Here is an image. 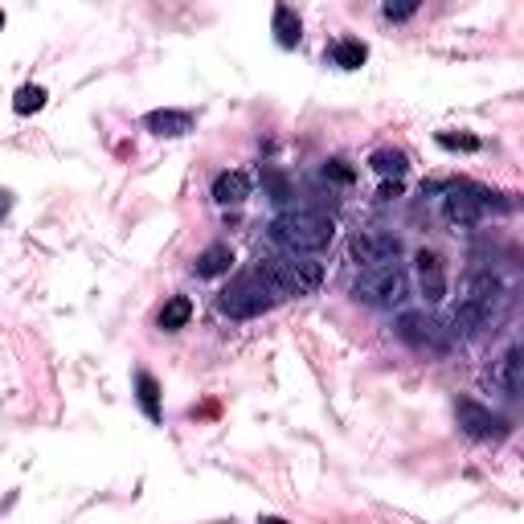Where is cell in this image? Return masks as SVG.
<instances>
[{"label":"cell","instance_id":"obj_1","mask_svg":"<svg viewBox=\"0 0 524 524\" xmlns=\"http://www.w3.org/2000/svg\"><path fill=\"white\" fill-rule=\"evenodd\" d=\"M271 246H279L283 254H316L336 238V222L320 209H283L279 217H271L267 226Z\"/></svg>","mask_w":524,"mask_h":524},{"label":"cell","instance_id":"obj_2","mask_svg":"<svg viewBox=\"0 0 524 524\" xmlns=\"http://www.w3.org/2000/svg\"><path fill=\"white\" fill-rule=\"evenodd\" d=\"M504 303H508V291H504V283L492 275V271H479V275H471L467 279V291H463V299L455 303V316H451V324H455V332H484L500 312H504Z\"/></svg>","mask_w":524,"mask_h":524},{"label":"cell","instance_id":"obj_3","mask_svg":"<svg viewBox=\"0 0 524 524\" xmlns=\"http://www.w3.org/2000/svg\"><path fill=\"white\" fill-rule=\"evenodd\" d=\"M254 271L271 283V291H275L279 299H303V295H316L320 283H324V262H316V258H308V254L262 258Z\"/></svg>","mask_w":524,"mask_h":524},{"label":"cell","instance_id":"obj_4","mask_svg":"<svg viewBox=\"0 0 524 524\" xmlns=\"http://www.w3.org/2000/svg\"><path fill=\"white\" fill-rule=\"evenodd\" d=\"M443 193V217L451 226H479L488 213H508L512 201L504 193H492L484 185H471V181H447L439 185Z\"/></svg>","mask_w":524,"mask_h":524},{"label":"cell","instance_id":"obj_5","mask_svg":"<svg viewBox=\"0 0 524 524\" xmlns=\"http://www.w3.org/2000/svg\"><path fill=\"white\" fill-rule=\"evenodd\" d=\"M279 303V295L271 291V283L262 279L258 271H242L230 279V287L217 295V308H222V316L230 320H254L262 312H271Z\"/></svg>","mask_w":524,"mask_h":524},{"label":"cell","instance_id":"obj_6","mask_svg":"<svg viewBox=\"0 0 524 524\" xmlns=\"http://www.w3.org/2000/svg\"><path fill=\"white\" fill-rule=\"evenodd\" d=\"M410 295V279L402 267H373V271H361L357 283H353V299L365 303V308H398V303Z\"/></svg>","mask_w":524,"mask_h":524},{"label":"cell","instance_id":"obj_7","mask_svg":"<svg viewBox=\"0 0 524 524\" xmlns=\"http://www.w3.org/2000/svg\"><path fill=\"white\" fill-rule=\"evenodd\" d=\"M393 336H398L402 344H410V348H418V353H447L451 348L447 328L426 312H402L398 320H393Z\"/></svg>","mask_w":524,"mask_h":524},{"label":"cell","instance_id":"obj_8","mask_svg":"<svg viewBox=\"0 0 524 524\" xmlns=\"http://www.w3.org/2000/svg\"><path fill=\"white\" fill-rule=\"evenodd\" d=\"M455 418H459V430L467 434V439H479V443L508 439V418H500L488 406H479L475 398H459L455 402Z\"/></svg>","mask_w":524,"mask_h":524},{"label":"cell","instance_id":"obj_9","mask_svg":"<svg viewBox=\"0 0 524 524\" xmlns=\"http://www.w3.org/2000/svg\"><path fill=\"white\" fill-rule=\"evenodd\" d=\"M348 258H353L361 271H373V267H398L402 242L393 238V234H357L353 242H348Z\"/></svg>","mask_w":524,"mask_h":524},{"label":"cell","instance_id":"obj_10","mask_svg":"<svg viewBox=\"0 0 524 524\" xmlns=\"http://www.w3.org/2000/svg\"><path fill=\"white\" fill-rule=\"evenodd\" d=\"M414 271H418V291H422L426 303H443L447 299V267H443L439 254H434V250H418Z\"/></svg>","mask_w":524,"mask_h":524},{"label":"cell","instance_id":"obj_11","mask_svg":"<svg viewBox=\"0 0 524 524\" xmlns=\"http://www.w3.org/2000/svg\"><path fill=\"white\" fill-rule=\"evenodd\" d=\"M230 267H234L230 242H213V246H205V250L193 258V275H197V279H222V275H230Z\"/></svg>","mask_w":524,"mask_h":524},{"label":"cell","instance_id":"obj_12","mask_svg":"<svg viewBox=\"0 0 524 524\" xmlns=\"http://www.w3.org/2000/svg\"><path fill=\"white\" fill-rule=\"evenodd\" d=\"M250 197V177L246 172H217V181H213V201L222 205V209H238L242 201Z\"/></svg>","mask_w":524,"mask_h":524},{"label":"cell","instance_id":"obj_13","mask_svg":"<svg viewBox=\"0 0 524 524\" xmlns=\"http://www.w3.org/2000/svg\"><path fill=\"white\" fill-rule=\"evenodd\" d=\"M324 58L332 66H340V70H361L365 58H369V46L361 37H340V41H332V46L324 50Z\"/></svg>","mask_w":524,"mask_h":524},{"label":"cell","instance_id":"obj_14","mask_svg":"<svg viewBox=\"0 0 524 524\" xmlns=\"http://www.w3.org/2000/svg\"><path fill=\"white\" fill-rule=\"evenodd\" d=\"M144 123H148L152 136L177 140V136H189V131H193V111H148Z\"/></svg>","mask_w":524,"mask_h":524},{"label":"cell","instance_id":"obj_15","mask_svg":"<svg viewBox=\"0 0 524 524\" xmlns=\"http://www.w3.org/2000/svg\"><path fill=\"white\" fill-rule=\"evenodd\" d=\"M271 29H275V41H279L283 50H295L299 41H303V21L295 17L291 5H275V13H271Z\"/></svg>","mask_w":524,"mask_h":524},{"label":"cell","instance_id":"obj_16","mask_svg":"<svg viewBox=\"0 0 524 524\" xmlns=\"http://www.w3.org/2000/svg\"><path fill=\"white\" fill-rule=\"evenodd\" d=\"M369 168L377 172V177L402 185V177L410 172V160H406V152H398V148H377V152L369 156Z\"/></svg>","mask_w":524,"mask_h":524},{"label":"cell","instance_id":"obj_17","mask_svg":"<svg viewBox=\"0 0 524 524\" xmlns=\"http://www.w3.org/2000/svg\"><path fill=\"white\" fill-rule=\"evenodd\" d=\"M189 320H193V299H189V295H172L164 308H160V316H156V324H160L164 332H181Z\"/></svg>","mask_w":524,"mask_h":524},{"label":"cell","instance_id":"obj_18","mask_svg":"<svg viewBox=\"0 0 524 524\" xmlns=\"http://www.w3.org/2000/svg\"><path fill=\"white\" fill-rule=\"evenodd\" d=\"M492 381H496V385L508 393V398H516V393H520V348H516V344H512L508 353L500 357V365H496Z\"/></svg>","mask_w":524,"mask_h":524},{"label":"cell","instance_id":"obj_19","mask_svg":"<svg viewBox=\"0 0 524 524\" xmlns=\"http://www.w3.org/2000/svg\"><path fill=\"white\" fill-rule=\"evenodd\" d=\"M136 398H140V410L148 414V422H160L164 418V410H160V385H156V377L152 373H136Z\"/></svg>","mask_w":524,"mask_h":524},{"label":"cell","instance_id":"obj_20","mask_svg":"<svg viewBox=\"0 0 524 524\" xmlns=\"http://www.w3.org/2000/svg\"><path fill=\"white\" fill-rule=\"evenodd\" d=\"M41 107H46V86H21L17 99H13V111H17V115H33V111H41Z\"/></svg>","mask_w":524,"mask_h":524},{"label":"cell","instance_id":"obj_21","mask_svg":"<svg viewBox=\"0 0 524 524\" xmlns=\"http://www.w3.org/2000/svg\"><path fill=\"white\" fill-rule=\"evenodd\" d=\"M262 185H267V193H271V201H275V205H287V201H291V185L279 177L275 168L262 172Z\"/></svg>","mask_w":524,"mask_h":524},{"label":"cell","instance_id":"obj_22","mask_svg":"<svg viewBox=\"0 0 524 524\" xmlns=\"http://www.w3.org/2000/svg\"><path fill=\"white\" fill-rule=\"evenodd\" d=\"M324 181H332V185H353L357 172L348 168V160H328V164H324Z\"/></svg>","mask_w":524,"mask_h":524},{"label":"cell","instance_id":"obj_23","mask_svg":"<svg viewBox=\"0 0 524 524\" xmlns=\"http://www.w3.org/2000/svg\"><path fill=\"white\" fill-rule=\"evenodd\" d=\"M434 140H439L447 152H479V140H475V136H451V131H439Z\"/></svg>","mask_w":524,"mask_h":524},{"label":"cell","instance_id":"obj_24","mask_svg":"<svg viewBox=\"0 0 524 524\" xmlns=\"http://www.w3.org/2000/svg\"><path fill=\"white\" fill-rule=\"evenodd\" d=\"M381 13H385V21H406L418 13V0H410V5H385Z\"/></svg>","mask_w":524,"mask_h":524},{"label":"cell","instance_id":"obj_25","mask_svg":"<svg viewBox=\"0 0 524 524\" xmlns=\"http://www.w3.org/2000/svg\"><path fill=\"white\" fill-rule=\"evenodd\" d=\"M9 209H13V193H9V189H0V222L9 217Z\"/></svg>","mask_w":524,"mask_h":524},{"label":"cell","instance_id":"obj_26","mask_svg":"<svg viewBox=\"0 0 524 524\" xmlns=\"http://www.w3.org/2000/svg\"><path fill=\"white\" fill-rule=\"evenodd\" d=\"M258 524H287V520H279V516H262Z\"/></svg>","mask_w":524,"mask_h":524},{"label":"cell","instance_id":"obj_27","mask_svg":"<svg viewBox=\"0 0 524 524\" xmlns=\"http://www.w3.org/2000/svg\"><path fill=\"white\" fill-rule=\"evenodd\" d=\"M0 29H5V9H0Z\"/></svg>","mask_w":524,"mask_h":524}]
</instances>
